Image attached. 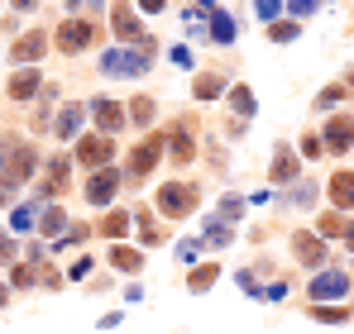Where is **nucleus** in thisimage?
I'll use <instances>...</instances> for the list:
<instances>
[{"mask_svg":"<svg viewBox=\"0 0 354 334\" xmlns=\"http://www.w3.org/2000/svg\"><path fill=\"white\" fill-rule=\"evenodd\" d=\"M239 215H244V196H225V201H221V215H216V220H225V224H235Z\"/></svg>","mask_w":354,"mask_h":334,"instance_id":"c85d7f7f","label":"nucleus"},{"mask_svg":"<svg viewBox=\"0 0 354 334\" xmlns=\"http://www.w3.org/2000/svg\"><path fill=\"white\" fill-rule=\"evenodd\" d=\"M230 239H235V229H230L225 220H216V215L206 220V234H201V244H211V248H225Z\"/></svg>","mask_w":354,"mask_h":334,"instance_id":"4be33fe9","label":"nucleus"},{"mask_svg":"<svg viewBox=\"0 0 354 334\" xmlns=\"http://www.w3.org/2000/svg\"><path fill=\"white\" fill-rule=\"evenodd\" d=\"M111 24H115V39H120V43H129V39H139V19H134V10H129V5H115V14H111Z\"/></svg>","mask_w":354,"mask_h":334,"instance_id":"aec40b11","label":"nucleus"},{"mask_svg":"<svg viewBox=\"0 0 354 334\" xmlns=\"http://www.w3.org/2000/svg\"><path fill=\"white\" fill-rule=\"evenodd\" d=\"M278 10H283V0H254V14H259L263 24H273V19H278Z\"/></svg>","mask_w":354,"mask_h":334,"instance_id":"c756f323","label":"nucleus"},{"mask_svg":"<svg viewBox=\"0 0 354 334\" xmlns=\"http://www.w3.org/2000/svg\"><path fill=\"white\" fill-rule=\"evenodd\" d=\"M292 253H297V263L321 268V263H326V239L311 234V229H297V234H292Z\"/></svg>","mask_w":354,"mask_h":334,"instance_id":"1a4fd4ad","label":"nucleus"},{"mask_svg":"<svg viewBox=\"0 0 354 334\" xmlns=\"http://www.w3.org/2000/svg\"><path fill=\"white\" fill-rule=\"evenodd\" d=\"M330 206H335V210H350L354 206V172L350 167L330 177Z\"/></svg>","mask_w":354,"mask_h":334,"instance_id":"dca6fc26","label":"nucleus"},{"mask_svg":"<svg viewBox=\"0 0 354 334\" xmlns=\"http://www.w3.org/2000/svg\"><path fill=\"white\" fill-rule=\"evenodd\" d=\"M177 258L192 263V258H196V239H182V244H177Z\"/></svg>","mask_w":354,"mask_h":334,"instance_id":"58836bf2","label":"nucleus"},{"mask_svg":"<svg viewBox=\"0 0 354 334\" xmlns=\"http://www.w3.org/2000/svg\"><path fill=\"white\" fill-rule=\"evenodd\" d=\"M153 43H158V39L139 34L134 48H129V43H124V48H106V53H101V72H111V77H144L149 62H153Z\"/></svg>","mask_w":354,"mask_h":334,"instance_id":"f257e3e1","label":"nucleus"},{"mask_svg":"<svg viewBox=\"0 0 354 334\" xmlns=\"http://www.w3.org/2000/svg\"><path fill=\"white\" fill-rule=\"evenodd\" d=\"M345 239H350V248H354V220H350V224H345Z\"/></svg>","mask_w":354,"mask_h":334,"instance_id":"37998d69","label":"nucleus"},{"mask_svg":"<svg viewBox=\"0 0 354 334\" xmlns=\"http://www.w3.org/2000/svg\"><path fill=\"white\" fill-rule=\"evenodd\" d=\"M120 181H124L120 167H96V172L86 177V201H91V206H111L115 191H120Z\"/></svg>","mask_w":354,"mask_h":334,"instance_id":"39448f33","label":"nucleus"},{"mask_svg":"<svg viewBox=\"0 0 354 334\" xmlns=\"http://www.w3.org/2000/svg\"><path fill=\"white\" fill-rule=\"evenodd\" d=\"M62 181H67V158H62V153H53V158L44 163V181H39V196H58Z\"/></svg>","mask_w":354,"mask_h":334,"instance_id":"f8f14e48","label":"nucleus"},{"mask_svg":"<svg viewBox=\"0 0 354 334\" xmlns=\"http://www.w3.org/2000/svg\"><path fill=\"white\" fill-rule=\"evenodd\" d=\"M311 320H326V325H345V320H350V311H340V306H316V311H311Z\"/></svg>","mask_w":354,"mask_h":334,"instance_id":"cd10ccee","label":"nucleus"},{"mask_svg":"<svg viewBox=\"0 0 354 334\" xmlns=\"http://www.w3.org/2000/svg\"><path fill=\"white\" fill-rule=\"evenodd\" d=\"M139 239H144V248H153V244H163V234H158V224L144 220V229H139Z\"/></svg>","mask_w":354,"mask_h":334,"instance_id":"f704fd0d","label":"nucleus"},{"mask_svg":"<svg viewBox=\"0 0 354 334\" xmlns=\"http://www.w3.org/2000/svg\"><path fill=\"white\" fill-rule=\"evenodd\" d=\"M10 5H15V10H34L39 0H10Z\"/></svg>","mask_w":354,"mask_h":334,"instance_id":"79ce46f5","label":"nucleus"},{"mask_svg":"<svg viewBox=\"0 0 354 334\" xmlns=\"http://www.w3.org/2000/svg\"><path fill=\"white\" fill-rule=\"evenodd\" d=\"M196 196H201V191H196L192 181H168V186H158V201H153V206H158L168 220H182V215L196 210Z\"/></svg>","mask_w":354,"mask_h":334,"instance_id":"f03ea898","label":"nucleus"},{"mask_svg":"<svg viewBox=\"0 0 354 334\" xmlns=\"http://www.w3.org/2000/svg\"><path fill=\"white\" fill-rule=\"evenodd\" d=\"M86 43H96V24H86V19H67L58 29V48L62 53H82Z\"/></svg>","mask_w":354,"mask_h":334,"instance_id":"6e6552de","label":"nucleus"},{"mask_svg":"<svg viewBox=\"0 0 354 334\" xmlns=\"http://www.w3.org/2000/svg\"><path fill=\"white\" fill-rule=\"evenodd\" d=\"M192 96H196V101H221V96H225V81H221L216 72H201V77L192 81Z\"/></svg>","mask_w":354,"mask_h":334,"instance_id":"6ab92c4d","label":"nucleus"},{"mask_svg":"<svg viewBox=\"0 0 354 334\" xmlns=\"http://www.w3.org/2000/svg\"><path fill=\"white\" fill-rule=\"evenodd\" d=\"M350 86H354V67H350Z\"/></svg>","mask_w":354,"mask_h":334,"instance_id":"49530a36","label":"nucleus"},{"mask_svg":"<svg viewBox=\"0 0 354 334\" xmlns=\"http://www.w3.org/2000/svg\"><path fill=\"white\" fill-rule=\"evenodd\" d=\"M91 115H96V129L111 139V134H120L124 124H129V115H124V106L120 101H106V96H96L91 101Z\"/></svg>","mask_w":354,"mask_h":334,"instance_id":"0eeeda50","label":"nucleus"},{"mask_svg":"<svg viewBox=\"0 0 354 334\" xmlns=\"http://www.w3.org/2000/svg\"><path fill=\"white\" fill-rule=\"evenodd\" d=\"M48 53V34H44V29H34V34H24V39H19V43H15V62H39V57Z\"/></svg>","mask_w":354,"mask_h":334,"instance_id":"2eb2a0df","label":"nucleus"},{"mask_svg":"<svg viewBox=\"0 0 354 334\" xmlns=\"http://www.w3.org/2000/svg\"><path fill=\"white\" fill-rule=\"evenodd\" d=\"M288 10H292L297 19H306V14H316V10H321V0H288Z\"/></svg>","mask_w":354,"mask_h":334,"instance_id":"473e14b6","label":"nucleus"},{"mask_svg":"<svg viewBox=\"0 0 354 334\" xmlns=\"http://www.w3.org/2000/svg\"><path fill=\"white\" fill-rule=\"evenodd\" d=\"M5 301H10V291H5V286H0V306H5Z\"/></svg>","mask_w":354,"mask_h":334,"instance_id":"a18cd8bd","label":"nucleus"},{"mask_svg":"<svg viewBox=\"0 0 354 334\" xmlns=\"http://www.w3.org/2000/svg\"><path fill=\"white\" fill-rule=\"evenodd\" d=\"M340 96H345V86H326V91L316 96V110H330V106H335Z\"/></svg>","mask_w":354,"mask_h":334,"instance_id":"2f4dec72","label":"nucleus"},{"mask_svg":"<svg viewBox=\"0 0 354 334\" xmlns=\"http://www.w3.org/2000/svg\"><path fill=\"white\" fill-rule=\"evenodd\" d=\"M10 224H15V229H29V224H34V206H24V210H15V215H10Z\"/></svg>","mask_w":354,"mask_h":334,"instance_id":"c9c22d12","label":"nucleus"},{"mask_svg":"<svg viewBox=\"0 0 354 334\" xmlns=\"http://www.w3.org/2000/svg\"><path fill=\"white\" fill-rule=\"evenodd\" d=\"M321 148H326L321 134H306V139H301V158H321Z\"/></svg>","mask_w":354,"mask_h":334,"instance_id":"72a5a7b5","label":"nucleus"},{"mask_svg":"<svg viewBox=\"0 0 354 334\" xmlns=\"http://www.w3.org/2000/svg\"><path fill=\"white\" fill-rule=\"evenodd\" d=\"M230 106H235V115L244 119V124H249V115L259 110V101H254V91H249V86H235V91H230Z\"/></svg>","mask_w":354,"mask_h":334,"instance_id":"b1692460","label":"nucleus"},{"mask_svg":"<svg viewBox=\"0 0 354 334\" xmlns=\"http://www.w3.org/2000/svg\"><path fill=\"white\" fill-rule=\"evenodd\" d=\"M168 153V134H149L134 153H129V181H139V177H149L153 167H158V158Z\"/></svg>","mask_w":354,"mask_h":334,"instance_id":"7ed1b4c3","label":"nucleus"},{"mask_svg":"<svg viewBox=\"0 0 354 334\" xmlns=\"http://www.w3.org/2000/svg\"><path fill=\"white\" fill-rule=\"evenodd\" d=\"M168 158H173V163H196V129H192L187 115L168 129Z\"/></svg>","mask_w":354,"mask_h":334,"instance_id":"423d86ee","label":"nucleus"},{"mask_svg":"<svg viewBox=\"0 0 354 334\" xmlns=\"http://www.w3.org/2000/svg\"><path fill=\"white\" fill-rule=\"evenodd\" d=\"M10 286H34V268H15L10 273Z\"/></svg>","mask_w":354,"mask_h":334,"instance_id":"e433bc0d","label":"nucleus"},{"mask_svg":"<svg viewBox=\"0 0 354 334\" xmlns=\"http://www.w3.org/2000/svg\"><path fill=\"white\" fill-rule=\"evenodd\" d=\"M82 119H86V106H62L53 134H58V139H77V134H82Z\"/></svg>","mask_w":354,"mask_h":334,"instance_id":"f3484780","label":"nucleus"},{"mask_svg":"<svg viewBox=\"0 0 354 334\" xmlns=\"http://www.w3.org/2000/svg\"><path fill=\"white\" fill-rule=\"evenodd\" d=\"M268 177H273V181H297V153L292 148H278V153H273Z\"/></svg>","mask_w":354,"mask_h":334,"instance_id":"412c9836","label":"nucleus"},{"mask_svg":"<svg viewBox=\"0 0 354 334\" xmlns=\"http://www.w3.org/2000/svg\"><path fill=\"white\" fill-rule=\"evenodd\" d=\"M5 201H10V191H5V181H0V206H5Z\"/></svg>","mask_w":354,"mask_h":334,"instance_id":"c03bdc74","label":"nucleus"},{"mask_svg":"<svg viewBox=\"0 0 354 334\" xmlns=\"http://www.w3.org/2000/svg\"><path fill=\"white\" fill-rule=\"evenodd\" d=\"M39 91H44V77H39L34 67H19V72L10 77V96H15V101H29V96H39Z\"/></svg>","mask_w":354,"mask_h":334,"instance_id":"4468645a","label":"nucleus"},{"mask_svg":"<svg viewBox=\"0 0 354 334\" xmlns=\"http://www.w3.org/2000/svg\"><path fill=\"white\" fill-rule=\"evenodd\" d=\"M345 291H350V277L335 273V268H326V273L311 277V301H316V306H321V301H335V296H345Z\"/></svg>","mask_w":354,"mask_h":334,"instance_id":"9b49d317","label":"nucleus"},{"mask_svg":"<svg viewBox=\"0 0 354 334\" xmlns=\"http://www.w3.org/2000/svg\"><path fill=\"white\" fill-rule=\"evenodd\" d=\"M111 158H115V148H111V139H106V134H77V163L86 167V172L111 167Z\"/></svg>","mask_w":354,"mask_h":334,"instance_id":"20e7f679","label":"nucleus"},{"mask_svg":"<svg viewBox=\"0 0 354 334\" xmlns=\"http://www.w3.org/2000/svg\"><path fill=\"white\" fill-rule=\"evenodd\" d=\"M62 224H67V215H62L58 206H48V210H44V234H48V239H53V234H58Z\"/></svg>","mask_w":354,"mask_h":334,"instance_id":"7c9ffc66","label":"nucleus"},{"mask_svg":"<svg viewBox=\"0 0 354 334\" xmlns=\"http://www.w3.org/2000/svg\"><path fill=\"white\" fill-rule=\"evenodd\" d=\"M91 268H96V258H77V263H72V277H77V282L91 277Z\"/></svg>","mask_w":354,"mask_h":334,"instance_id":"4c0bfd02","label":"nucleus"},{"mask_svg":"<svg viewBox=\"0 0 354 334\" xmlns=\"http://www.w3.org/2000/svg\"><path fill=\"white\" fill-rule=\"evenodd\" d=\"M268 39H273V43H292L297 39V19H273V24H268Z\"/></svg>","mask_w":354,"mask_h":334,"instance_id":"bb28decb","label":"nucleus"},{"mask_svg":"<svg viewBox=\"0 0 354 334\" xmlns=\"http://www.w3.org/2000/svg\"><path fill=\"white\" fill-rule=\"evenodd\" d=\"M321 144H326L330 153H350V144H354V115H335V119H326Z\"/></svg>","mask_w":354,"mask_h":334,"instance_id":"9d476101","label":"nucleus"},{"mask_svg":"<svg viewBox=\"0 0 354 334\" xmlns=\"http://www.w3.org/2000/svg\"><path fill=\"white\" fill-rule=\"evenodd\" d=\"M321 229H326V234H340L345 220H340V215H321Z\"/></svg>","mask_w":354,"mask_h":334,"instance_id":"ea45409f","label":"nucleus"},{"mask_svg":"<svg viewBox=\"0 0 354 334\" xmlns=\"http://www.w3.org/2000/svg\"><path fill=\"white\" fill-rule=\"evenodd\" d=\"M129 220H134L129 210H111V215H106V224H101V234H111V239H124Z\"/></svg>","mask_w":354,"mask_h":334,"instance_id":"a878e982","label":"nucleus"},{"mask_svg":"<svg viewBox=\"0 0 354 334\" xmlns=\"http://www.w3.org/2000/svg\"><path fill=\"white\" fill-rule=\"evenodd\" d=\"M206 29H211V43H221V48H230V43H235V19H230L221 5L206 14Z\"/></svg>","mask_w":354,"mask_h":334,"instance_id":"ddd939ff","label":"nucleus"},{"mask_svg":"<svg viewBox=\"0 0 354 334\" xmlns=\"http://www.w3.org/2000/svg\"><path fill=\"white\" fill-rule=\"evenodd\" d=\"M111 263H115L120 273H139V268H144V253H139V248H124V244H115V248H111Z\"/></svg>","mask_w":354,"mask_h":334,"instance_id":"5701e85b","label":"nucleus"},{"mask_svg":"<svg viewBox=\"0 0 354 334\" xmlns=\"http://www.w3.org/2000/svg\"><path fill=\"white\" fill-rule=\"evenodd\" d=\"M139 10L144 14H158V10H168V0H139Z\"/></svg>","mask_w":354,"mask_h":334,"instance_id":"a19ab883","label":"nucleus"},{"mask_svg":"<svg viewBox=\"0 0 354 334\" xmlns=\"http://www.w3.org/2000/svg\"><path fill=\"white\" fill-rule=\"evenodd\" d=\"M124 115H129V124H134V129H149V124H153V115H158V106H153V96H134V101L124 106Z\"/></svg>","mask_w":354,"mask_h":334,"instance_id":"a211bd4d","label":"nucleus"},{"mask_svg":"<svg viewBox=\"0 0 354 334\" xmlns=\"http://www.w3.org/2000/svg\"><path fill=\"white\" fill-rule=\"evenodd\" d=\"M216 273H221L216 263H201V268H192V277H187V291H206V286L216 282Z\"/></svg>","mask_w":354,"mask_h":334,"instance_id":"393cba45","label":"nucleus"}]
</instances>
